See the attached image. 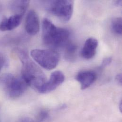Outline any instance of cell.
<instances>
[{"label":"cell","instance_id":"6da1fadb","mask_svg":"<svg viewBox=\"0 0 122 122\" xmlns=\"http://www.w3.org/2000/svg\"><path fill=\"white\" fill-rule=\"evenodd\" d=\"M18 54L22 63V78L27 84L37 91L46 82V76L41 68L31 61L27 53L19 51Z\"/></svg>","mask_w":122,"mask_h":122},{"label":"cell","instance_id":"7a4b0ae2","mask_svg":"<svg viewBox=\"0 0 122 122\" xmlns=\"http://www.w3.org/2000/svg\"><path fill=\"white\" fill-rule=\"evenodd\" d=\"M69 31L55 26L50 20L45 18L42 22V38L44 44L55 51L65 47L69 41Z\"/></svg>","mask_w":122,"mask_h":122},{"label":"cell","instance_id":"3957f363","mask_svg":"<svg viewBox=\"0 0 122 122\" xmlns=\"http://www.w3.org/2000/svg\"><path fill=\"white\" fill-rule=\"evenodd\" d=\"M0 83L8 95L12 98H17L21 96L28 86L22 77H15L10 73L5 74L1 76Z\"/></svg>","mask_w":122,"mask_h":122},{"label":"cell","instance_id":"277c9868","mask_svg":"<svg viewBox=\"0 0 122 122\" xmlns=\"http://www.w3.org/2000/svg\"><path fill=\"white\" fill-rule=\"evenodd\" d=\"M32 59L43 68L50 70L55 68L60 60L59 54L52 50H33L30 52Z\"/></svg>","mask_w":122,"mask_h":122},{"label":"cell","instance_id":"5b68a950","mask_svg":"<svg viewBox=\"0 0 122 122\" xmlns=\"http://www.w3.org/2000/svg\"><path fill=\"white\" fill-rule=\"evenodd\" d=\"M50 3L49 9L52 14L65 22L70 20L73 11V1L52 0Z\"/></svg>","mask_w":122,"mask_h":122},{"label":"cell","instance_id":"8992f818","mask_svg":"<svg viewBox=\"0 0 122 122\" xmlns=\"http://www.w3.org/2000/svg\"><path fill=\"white\" fill-rule=\"evenodd\" d=\"M65 80V76L61 71H56L52 73L50 79L39 89L38 92L42 94L48 93L56 89Z\"/></svg>","mask_w":122,"mask_h":122},{"label":"cell","instance_id":"52a82bcc","mask_svg":"<svg viewBox=\"0 0 122 122\" xmlns=\"http://www.w3.org/2000/svg\"><path fill=\"white\" fill-rule=\"evenodd\" d=\"M40 20L37 13L34 10L28 12L25 21V29L30 35H35L40 30Z\"/></svg>","mask_w":122,"mask_h":122},{"label":"cell","instance_id":"ba28073f","mask_svg":"<svg viewBox=\"0 0 122 122\" xmlns=\"http://www.w3.org/2000/svg\"><path fill=\"white\" fill-rule=\"evenodd\" d=\"M96 74L92 71H83L76 76V79L80 84L81 88L86 89L91 86L96 79Z\"/></svg>","mask_w":122,"mask_h":122},{"label":"cell","instance_id":"9c48e42d","mask_svg":"<svg viewBox=\"0 0 122 122\" xmlns=\"http://www.w3.org/2000/svg\"><path fill=\"white\" fill-rule=\"evenodd\" d=\"M98 42L94 38H90L86 40L82 50L81 55L86 60L92 59L96 53Z\"/></svg>","mask_w":122,"mask_h":122},{"label":"cell","instance_id":"30bf717a","mask_svg":"<svg viewBox=\"0 0 122 122\" xmlns=\"http://www.w3.org/2000/svg\"><path fill=\"white\" fill-rule=\"evenodd\" d=\"M22 17V15L14 14L8 18H3L0 22V30L7 31L15 29L20 24Z\"/></svg>","mask_w":122,"mask_h":122},{"label":"cell","instance_id":"8fae6325","mask_svg":"<svg viewBox=\"0 0 122 122\" xmlns=\"http://www.w3.org/2000/svg\"><path fill=\"white\" fill-rule=\"evenodd\" d=\"M30 3L29 0H15L11 2L10 8L14 14L23 15Z\"/></svg>","mask_w":122,"mask_h":122},{"label":"cell","instance_id":"7c38bea8","mask_svg":"<svg viewBox=\"0 0 122 122\" xmlns=\"http://www.w3.org/2000/svg\"><path fill=\"white\" fill-rule=\"evenodd\" d=\"M76 50V46L74 43L69 42L65 46V58L69 61H73L75 58Z\"/></svg>","mask_w":122,"mask_h":122},{"label":"cell","instance_id":"4fadbf2b","mask_svg":"<svg viewBox=\"0 0 122 122\" xmlns=\"http://www.w3.org/2000/svg\"><path fill=\"white\" fill-rule=\"evenodd\" d=\"M122 19L121 17L114 18L111 23L112 29L114 33L117 35L122 34Z\"/></svg>","mask_w":122,"mask_h":122},{"label":"cell","instance_id":"5bb4252c","mask_svg":"<svg viewBox=\"0 0 122 122\" xmlns=\"http://www.w3.org/2000/svg\"><path fill=\"white\" fill-rule=\"evenodd\" d=\"M48 115H49V114L47 112L45 111H42L39 114L36 121H35V122H42L48 117Z\"/></svg>","mask_w":122,"mask_h":122},{"label":"cell","instance_id":"9a60e30c","mask_svg":"<svg viewBox=\"0 0 122 122\" xmlns=\"http://www.w3.org/2000/svg\"><path fill=\"white\" fill-rule=\"evenodd\" d=\"M8 65V61L5 56L0 53V70L1 68L7 66Z\"/></svg>","mask_w":122,"mask_h":122},{"label":"cell","instance_id":"2e32d148","mask_svg":"<svg viewBox=\"0 0 122 122\" xmlns=\"http://www.w3.org/2000/svg\"><path fill=\"white\" fill-rule=\"evenodd\" d=\"M112 58L111 57L106 58L105 59H104L103 60V61H102V64L101 65V67L103 68V67H105L107 66L110 65L111 64V63L112 62Z\"/></svg>","mask_w":122,"mask_h":122},{"label":"cell","instance_id":"e0dca14e","mask_svg":"<svg viewBox=\"0 0 122 122\" xmlns=\"http://www.w3.org/2000/svg\"><path fill=\"white\" fill-rule=\"evenodd\" d=\"M116 80L117 81V83L119 85H122V76L121 74H118L116 77Z\"/></svg>","mask_w":122,"mask_h":122},{"label":"cell","instance_id":"ac0fdd59","mask_svg":"<svg viewBox=\"0 0 122 122\" xmlns=\"http://www.w3.org/2000/svg\"><path fill=\"white\" fill-rule=\"evenodd\" d=\"M19 122H35V121L30 118H24L22 119Z\"/></svg>","mask_w":122,"mask_h":122},{"label":"cell","instance_id":"d6986e66","mask_svg":"<svg viewBox=\"0 0 122 122\" xmlns=\"http://www.w3.org/2000/svg\"><path fill=\"white\" fill-rule=\"evenodd\" d=\"M115 4L117 6H121L122 5V0H116L115 1Z\"/></svg>","mask_w":122,"mask_h":122},{"label":"cell","instance_id":"ffe728a7","mask_svg":"<svg viewBox=\"0 0 122 122\" xmlns=\"http://www.w3.org/2000/svg\"><path fill=\"white\" fill-rule=\"evenodd\" d=\"M122 101H120V105H119V109H120V112H122Z\"/></svg>","mask_w":122,"mask_h":122}]
</instances>
